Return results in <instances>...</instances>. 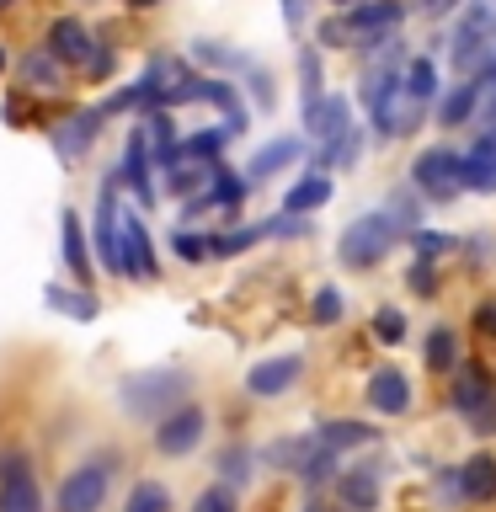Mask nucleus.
Returning a JSON list of instances; mask_svg holds the SVG:
<instances>
[{
	"mask_svg": "<svg viewBox=\"0 0 496 512\" xmlns=\"http://www.w3.org/2000/svg\"><path fill=\"white\" fill-rule=\"evenodd\" d=\"M304 128H310V139L326 150V144H336L352 128V107H347V96H320V102L304 112Z\"/></svg>",
	"mask_w": 496,
	"mask_h": 512,
	"instance_id": "12",
	"label": "nucleus"
},
{
	"mask_svg": "<svg viewBox=\"0 0 496 512\" xmlns=\"http://www.w3.org/2000/svg\"><path fill=\"white\" fill-rule=\"evenodd\" d=\"M203 432H208V411H203V406H192V400H182L176 411L160 416V427H155V454L187 459L192 448L203 443Z\"/></svg>",
	"mask_w": 496,
	"mask_h": 512,
	"instance_id": "4",
	"label": "nucleus"
},
{
	"mask_svg": "<svg viewBox=\"0 0 496 512\" xmlns=\"http://www.w3.org/2000/svg\"><path fill=\"white\" fill-rule=\"evenodd\" d=\"M208 176H214V166H192V160H171V166H166V182H171V192H182V198L203 192Z\"/></svg>",
	"mask_w": 496,
	"mask_h": 512,
	"instance_id": "29",
	"label": "nucleus"
},
{
	"mask_svg": "<svg viewBox=\"0 0 496 512\" xmlns=\"http://www.w3.org/2000/svg\"><path fill=\"white\" fill-rule=\"evenodd\" d=\"M368 406H374L379 416L411 411V379L400 374V368H379V374L368 379Z\"/></svg>",
	"mask_w": 496,
	"mask_h": 512,
	"instance_id": "16",
	"label": "nucleus"
},
{
	"mask_svg": "<svg viewBox=\"0 0 496 512\" xmlns=\"http://www.w3.org/2000/svg\"><path fill=\"white\" fill-rule=\"evenodd\" d=\"M310 438L320 448H331L336 459L347 454V448H368V443H379V427H368V422H352V416H342V422H320Z\"/></svg>",
	"mask_w": 496,
	"mask_h": 512,
	"instance_id": "17",
	"label": "nucleus"
},
{
	"mask_svg": "<svg viewBox=\"0 0 496 512\" xmlns=\"http://www.w3.org/2000/svg\"><path fill=\"white\" fill-rule=\"evenodd\" d=\"M96 134H102V112H75V118H70V123H64L59 134H54V144H59V150L70 155V160H75V155L86 150V144H91Z\"/></svg>",
	"mask_w": 496,
	"mask_h": 512,
	"instance_id": "23",
	"label": "nucleus"
},
{
	"mask_svg": "<svg viewBox=\"0 0 496 512\" xmlns=\"http://www.w3.org/2000/svg\"><path fill=\"white\" fill-rule=\"evenodd\" d=\"M107 491H112V459H86L59 480L54 512H102Z\"/></svg>",
	"mask_w": 496,
	"mask_h": 512,
	"instance_id": "3",
	"label": "nucleus"
},
{
	"mask_svg": "<svg viewBox=\"0 0 496 512\" xmlns=\"http://www.w3.org/2000/svg\"><path fill=\"white\" fill-rule=\"evenodd\" d=\"M486 32H491V11L486 6H475L470 16H464V27L454 32V64L464 75H475V64H480V48L475 43H486Z\"/></svg>",
	"mask_w": 496,
	"mask_h": 512,
	"instance_id": "19",
	"label": "nucleus"
},
{
	"mask_svg": "<svg viewBox=\"0 0 496 512\" xmlns=\"http://www.w3.org/2000/svg\"><path fill=\"white\" fill-rule=\"evenodd\" d=\"M294 160H299V139H272L267 150H256V155H251V166H246V176H251V182H267L272 171L294 166Z\"/></svg>",
	"mask_w": 496,
	"mask_h": 512,
	"instance_id": "22",
	"label": "nucleus"
},
{
	"mask_svg": "<svg viewBox=\"0 0 496 512\" xmlns=\"http://www.w3.org/2000/svg\"><path fill=\"white\" fill-rule=\"evenodd\" d=\"M448 395H454V411H459V416H480V411H486L491 400H496V390H491V374H486L480 363H470V368H454V390H448Z\"/></svg>",
	"mask_w": 496,
	"mask_h": 512,
	"instance_id": "15",
	"label": "nucleus"
},
{
	"mask_svg": "<svg viewBox=\"0 0 496 512\" xmlns=\"http://www.w3.org/2000/svg\"><path fill=\"white\" fill-rule=\"evenodd\" d=\"M299 379H304V358H299V352H283V358H267V363L251 368V374H246V390H251L256 400H278V395L294 390Z\"/></svg>",
	"mask_w": 496,
	"mask_h": 512,
	"instance_id": "7",
	"label": "nucleus"
},
{
	"mask_svg": "<svg viewBox=\"0 0 496 512\" xmlns=\"http://www.w3.org/2000/svg\"><path fill=\"white\" fill-rule=\"evenodd\" d=\"M118 256H123V278H155V246H150V235H144V224L134 214L118 224Z\"/></svg>",
	"mask_w": 496,
	"mask_h": 512,
	"instance_id": "11",
	"label": "nucleus"
},
{
	"mask_svg": "<svg viewBox=\"0 0 496 512\" xmlns=\"http://www.w3.org/2000/svg\"><path fill=\"white\" fill-rule=\"evenodd\" d=\"M139 6H155V0H139Z\"/></svg>",
	"mask_w": 496,
	"mask_h": 512,
	"instance_id": "44",
	"label": "nucleus"
},
{
	"mask_svg": "<svg viewBox=\"0 0 496 512\" xmlns=\"http://www.w3.org/2000/svg\"><path fill=\"white\" fill-rule=\"evenodd\" d=\"M171 251L176 256H182V262H208V256H214V251H208V235H182V230H176V240H171Z\"/></svg>",
	"mask_w": 496,
	"mask_h": 512,
	"instance_id": "34",
	"label": "nucleus"
},
{
	"mask_svg": "<svg viewBox=\"0 0 496 512\" xmlns=\"http://www.w3.org/2000/svg\"><path fill=\"white\" fill-rule=\"evenodd\" d=\"M454 491H459V502H470V507H491L496 502V454H470L454 470Z\"/></svg>",
	"mask_w": 496,
	"mask_h": 512,
	"instance_id": "10",
	"label": "nucleus"
},
{
	"mask_svg": "<svg viewBox=\"0 0 496 512\" xmlns=\"http://www.w3.org/2000/svg\"><path fill=\"white\" fill-rule=\"evenodd\" d=\"M0 512H48L43 486H38L32 459L22 448H16V454H0Z\"/></svg>",
	"mask_w": 496,
	"mask_h": 512,
	"instance_id": "5",
	"label": "nucleus"
},
{
	"mask_svg": "<svg viewBox=\"0 0 496 512\" xmlns=\"http://www.w3.org/2000/svg\"><path fill=\"white\" fill-rule=\"evenodd\" d=\"M486 86H491V112H496V59H491V70H486Z\"/></svg>",
	"mask_w": 496,
	"mask_h": 512,
	"instance_id": "40",
	"label": "nucleus"
},
{
	"mask_svg": "<svg viewBox=\"0 0 496 512\" xmlns=\"http://www.w3.org/2000/svg\"><path fill=\"white\" fill-rule=\"evenodd\" d=\"M22 75H27V86H38V91L59 86V70H54V59H48V48H43V54H32V59L22 64Z\"/></svg>",
	"mask_w": 496,
	"mask_h": 512,
	"instance_id": "32",
	"label": "nucleus"
},
{
	"mask_svg": "<svg viewBox=\"0 0 496 512\" xmlns=\"http://www.w3.org/2000/svg\"><path fill=\"white\" fill-rule=\"evenodd\" d=\"M182 400H187V374H176V368H144V374L123 379V411L139 416V422H160Z\"/></svg>",
	"mask_w": 496,
	"mask_h": 512,
	"instance_id": "2",
	"label": "nucleus"
},
{
	"mask_svg": "<svg viewBox=\"0 0 496 512\" xmlns=\"http://www.w3.org/2000/svg\"><path fill=\"white\" fill-rule=\"evenodd\" d=\"M422 6H427L432 16H443V11H454V6H459V0H422Z\"/></svg>",
	"mask_w": 496,
	"mask_h": 512,
	"instance_id": "39",
	"label": "nucleus"
},
{
	"mask_svg": "<svg viewBox=\"0 0 496 512\" xmlns=\"http://www.w3.org/2000/svg\"><path fill=\"white\" fill-rule=\"evenodd\" d=\"M64 262H70L75 278H91V256H86V240H80V219L64 214Z\"/></svg>",
	"mask_w": 496,
	"mask_h": 512,
	"instance_id": "30",
	"label": "nucleus"
},
{
	"mask_svg": "<svg viewBox=\"0 0 496 512\" xmlns=\"http://www.w3.org/2000/svg\"><path fill=\"white\" fill-rule=\"evenodd\" d=\"M304 512H336V507H326V502H304Z\"/></svg>",
	"mask_w": 496,
	"mask_h": 512,
	"instance_id": "41",
	"label": "nucleus"
},
{
	"mask_svg": "<svg viewBox=\"0 0 496 512\" xmlns=\"http://www.w3.org/2000/svg\"><path fill=\"white\" fill-rule=\"evenodd\" d=\"M0 70H6V48H0Z\"/></svg>",
	"mask_w": 496,
	"mask_h": 512,
	"instance_id": "43",
	"label": "nucleus"
},
{
	"mask_svg": "<svg viewBox=\"0 0 496 512\" xmlns=\"http://www.w3.org/2000/svg\"><path fill=\"white\" fill-rule=\"evenodd\" d=\"M48 59L86 64V59H91V32H86V22H75V16H59V22L48 27Z\"/></svg>",
	"mask_w": 496,
	"mask_h": 512,
	"instance_id": "18",
	"label": "nucleus"
},
{
	"mask_svg": "<svg viewBox=\"0 0 496 512\" xmlns=\"http://www.w3.org/2000/svg\"><path fill=\"white\" fill-rule=\"evenodd\" d=\"M336 6H342V11H352V6H363V0H336Z\"/></svg>",
	"mask_w": 496,
	"mask_h": 512,
	"instance_id": "42",
	"label": "nucleus"
},
{
	"mask_svg": "<svg viewBox=\"0 0 496 512\" xmlns=\"http://www.w3.org/2000/svg\"><path fill=\"white\" fill-rule=\"evenodd\" d=\"M0 6H11V0H0Z\"/></svg>",
	"mask_w": 496,
	"mask_h": 512,
	"instance_id": "45",
	"label": "nucleus"
},
{
	"mask_svg": "<svg viewBox=\"0 0 496 512\" xmlns=\"http://www.w3.org/2000/svg\"><path fill=\"white\" fill-rule=\"evenodd\" d=\"M326 198H331V182H326V176H304V182L283 198V214H288V219H304L310 208H320Z\"/></svg>",
	"mask_w": 496,
	"mask_h": 512,
	"instance_id": "25",
	"label": "nucleus"
},
{
	"mask_svg": "<svg viewBox=\"0 0 496 512\" xmlns=\"http://www.w3.org/2000/svg\"><path fill=\"white\" fill-rule=\"evenodd\" d=\"M411 288H416V294H432V262L411 267Z\"/></svg>",
	"mask_w": 496,
	"mask_h": 512,
	"instance_id": "38",
	"label": "nucleus"
},
{
	"mask_svg": "<svg viewBox=\"0 0 496 512\" xmlns=\"http://www.w3.org/2000/svg\"><path fill=\"white\" fill-rule=\"evenodd\" d=\"M406 214H363V219H352L342 240H336V251H342V267H379L384 256H390V246L400 235H406Z\"/></svg>",
	"mask_w": 496,
	"mask_h": 512,
	"instance_id": "1",
	"label": "nucleus"
},
{
	"mask_svg": "<svg viewBox=\"0 0 496 512\" xmlns=\"http://www.w3.org/2000/svg\"><path fill=\"white\" fill-rule=\"evenodd\" d=\"M475 107H480V80H459V86L443 96L438 118H443V123H464V118H470Z\"/></svg>",
	"mask_w": 496,
	"mask_h": 512,
	"instance_id": "26",
	"label": "nucleus"
},
{
	"mask_svg": "<svg viewBox=\"0 0 496 512\" xmlns=\"http://www.w3.org/2000/svg\"><path fill=\"white\" fill-rule=\"evenodd\" d=\"M416 251H422V262H438L443 251H454V240H448V235H432V230H422V235H416Z\"/></svg>",
	"mask_w": 496,
	"mask_h": 512,
	"instance_id": "37",
	"label": "nucleus"
},
{
	"mask_svg": "<svg viewBox=\"0 0 496 512\" xmlns=\"http://www.w3.org/2000/svg\"><path fill=\"white\" fill-rule=\"evenodd\" d=\"M400 16H406L400 0H363V6H352L342 16V32H347V43L358 38L363 48H384V43H390V32L400 27Z\"/></svg>",
	"mask_w": 496,
	"mask_h": 512,
	"instance_id": "6",
	"label": "nucleus"
},
{
	"mask_svg": "<svg viewBox=\"0 0 496 512\" xmlns=\"http://www.w3.org/2000/svg\"><path fill=\"white\" fill-rule=\"evenodd\" d=\"M342 320V294L336 288H320L315 294V326H336Z\"/></svg>",
	"mask_w": 496,
	"mask_h": 512,
	"instance_id": "35",
	"label": "nucleus"
},
{
	"mask_svg": "<svg viewBox=\"0 0 496 512\" xmlns=\"http://www.w3.org/2000/svg\"><path fill=\"white\" fill-rule=\"evenodd\" d=\"M491 192H496V182H491Z\"/></svg>",
	"mask_w": 496,
	"mask_h": 512,
	"instance_id": "46",
	"label": "nucleus"
},
{
	"mask_svg": "<svg viewBox=\"0 0 496 512\" xmlns=\"http://www.w3.org/2000/svg\"><path fill=\"white\" fill-rule=\"evenodd\" d=\"M379 480H384L379 464H352V470L336 475L331 486H336L342 512H379Z\"/></svg>",
	"mask_w": 496,
	"mask_h": 512,
	"instance_id": "9",
	"label": "nucleus"
},
{
	"mask_svg": "<svg viewBox=\"0 0 496 512\" xmlns=\"http://www.w3.org/2000/svg\"><path fill=\"white\" fill-rule=\"evenodd\" d=\"M411 182L427 192V198H454L459 192V155L454 150H422L411 166Z\"/></svg>",
	"mask_w": 496,
	"mask_h": 512,
	"instance_id": "8",
	"label": "nucleus"
},
{
	"mask_svg": "<svg viewBox=\"0 0 496 512\" xmlns=\"http://www.w3.org/2000/svg\"><path fill=\"white\" fill-rule=\"evenodd\" d=\"M491 182H496V123L475 139L470 155H459V192L464 187H470V192H491Z\"/></svg>",
	"mask_w": 496,
	"mask_h": 512,
	"instance_id": "13",
	"label": "nucleus"
},
{
	"mask_svg": "<svg viewBox=\"0 0 496 512\" xmlns=\"http://www.w3.org/2000/svg\"><path fill=\"white\" fill-rule=\"evenodd\" d=\"M123 182L139 192V203H155V187H150V144H144V128L128 134V155H123Z\"/></svg>",
	"mask_w": 496,
	"mask_h": 512,
	"instance_id": "20",
	"label": "nucleus"
},
{
	"mask_svg": "<svg viewBox=\"0 0 496 512\" xmlns=\"http://www.w3.org/2000/svg\"><path fill=\"white\" fill-rule=\"evenodd\" d=\"M214 470H219V486H230V491H246L251 480H256V448H251V443H230V448L219 454V464H214Z\"/></svg>",
	"mask_w": 496,
	"mask_h": 512,
	"instance_id": "21",
	"label": "nucleus"
},
{
	"mask_svg": "<svg viewBox=\"0 0 496 512\" xmlns=\"http://www.w3.org/2000/svg\"><path fill=\"white\" fill-rule=\"evenodd\" d=\"M192 512H240V491H230V486H203L198 496H192Z\"/></svg>",
	"mask_w": 496,
	"mask_h": 512,
	"instance_id": "31",
	"label": "nucleus"
},
{
	"mask_svg": "<svg viewBox=\"0 0 496 512\" xmlns=\"http://www.w3.org/2000/svg\"><path fill=\"white\" fill-rule=\"evenodd\" d=\"M400 91L411 96V107L432 102V96H438V64H432V59H411L406 75H400Z\"/></svg>",
	"mask_w": 496,
	"mask_h": 512,
	"instance_id": "24",
	"label": "nucleus"
},
{
	"mask_svg": "<svg viewBox=\"0 0 496 512\" xmlns=\"http://www.w3.org/2000/svg\"><path fill=\"white\" fill-rule=\"evenodd\" d=\"M123 512H171V491L160 486V480H139V486L123 496Z\"/></svg>",
	"mask_w": 496,
	"mask_h": 512,
	"instance_id": "27",
	"label": "nucleus"
},
{
	"mask_svg": "<svg viewBox=\"0 0 496 512\" xmlns=\"http://www.w3.org/2000/svg\"><path fill=\"white\" fill-rule=\"evenodd\" d=\"M96 256L112 278H123V256H118V192L112 182L102 187V203H96Z\"/></svg>",
	"mask_w": 496,
	"mask_h": 512,
	"instance_id": "14",
	"label": "nucleus"
},
{
	"mask_svg": "<svg viewBox=\"0 0 496 512\" xmlns=\"http://www.w3.org/2000/svg\"><path fill=\"white\" fill-rule=\"evenodd\" d=\"M374 336H379L384 347H395L400 336H406V315H400V310H390V304H384V310L374 315Z\"/></svg>",
	"mask_w": 496,
	"mask_h": 512,
	"instance_id": "33",
	"label": "nucleus"
},
{
	"mask_svg": "<svg viewBox=\"0 0 496 512\" xmlns=\"http://www.w3.org/2000/svg\"><path fill=\"white\" fill-rule=\"evenodd\" d=\"M427 368L432 374H454L459 368V336L454 331H432L427 336Z\"/></svg>",
	"mask_w": 496,
	"mask_h": 512,
	"instance_id": "28",
	"label": "nucleus"
},
{
	"mask_svg": "<svg viewBox=\"0 0 496 512\" xmlns=\"http://www.w3.org/2000/svg\"><path fill=\"white\" fill-rule=\"evenodd\" d=\"M48 304H54V310H70L75 320L96 315V304H80V294H70V288H48Z\"/></svg>",
	"mask_w": 496,
	"mask_h": 512,
	"instance_id": "36",
	"label": "nucleus"
}]
</instances>
